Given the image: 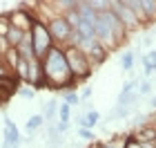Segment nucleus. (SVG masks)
<instances>
[{
    "label": "nucleus",
    "mask_w": 156,
    "mask_h": 148,
    "mask_svg": "<svg viewBox=\"0 0 156 148\" xmlns=\"http://www.w3.org/2000/svg\"><path fill=\"white\" fill-rule=\"evenodd\" d=\"M20 94H23V97H27V99H34L36 90H34V88H20Z\"/></svg>",
    "instance_id": "cd10ccee"
},
{
    "label": "nucleus",
    "mask_w": 156,
    "mask_h": 148,
    "mask_svg": "<svg viewBox=\"0 0 156 148\" xmlns=\"http://www.w3.org/2000/svg\"><path fill=\"white\" fill-rule=\"evenodd\" d=\"M154 146H156V139H154Z\"/></svg>",
    "instance_id": "473e14b6"
},
{
    "label": "nucleus",
    "mask_w": 156,
    "mask_h": 148,
    "mask_svg": "<svg viewBox=\"0 0 156 148\" xmlns=\"http://www.w3.org/2000/svg\"><path fill=\"white\" fill-rule=\"evenodd\" d=\"M78 137H80V139H87V142H91V139H94L96 135L91 132V128H78Z\"/></svg>",
    "instance_id": "b1692460"
},
{
    "label": "nucleus",
    "mask_w": 156,
    "mask_h": 148,
    "mask_svg": "<svg viewBox=\"0 0 156 148\" xmlns=\"http://www.w3.org/2000/svg\"><path fill=\"white\" fill-rule=\"evenodd\" d=\"M65 103L72 108V105H80V97H78L76 92H69L67 97H65Z\"/></svg>",
    "instance_id": "5701e85b"
},
{
    "label": "nucleus",
    "mask_w": 156,
    "mask_h": 148,
    "mask_svg": "<svg viewBox=\"0 0 156 148\" xmlns=\"http://www.w3.org/2000/svg\"><path fill=\"white\" fill-rule=\"evenodd\" d=\"M20 90V81L16 79V74H7V76H0V103L9 101Z\"/></svg>",
    "instance_id": "6e6552de"
},
{
    "label": "nucleus",
    "mask_w": 156,
    "mask_h": 148,
    "mask_svg": "<svg viewBox=\"0 0 156 148\" xmlns=\"http://www.w3.org/2000/svg\"><path fill=\"white\" fill-rule=\"evenodd\" d=\"M25 34H27V32H20V29H16V27H11L9 34H7V40H9V45H11V47H18L20 43H23Z\"/></svg>",
    "instance_id": "2eb2a0df"
},
{
    "label": "nucleus",
    "mask_w": 156,
    "mask_h": 148,
    "mask_svg": "<svg viewBox=\"0 0 156 148\" xmlns=\"http://www.w3.org/2000/svg\"><path fill=\"white\" fill-rule=\"evenodd\" d=\"M2 63L11 70V72H13V70L18 67V63H20V54H18V49H16V47H11L9 52H7V54L2 56Z\"/></svg>",
    "instance_id": "ddd939ff"
},
{
    "label": "nucleus",
    "mask_w": 156,
    "mask_h": 148,
    "mask_svg": "<svg viewBox=\"0 0 156 148\" xmlns=\"http://www.w3.org/2000/svg\"><path fill=\"white\" fill-rule=\"evenodd\" d=\"M65 20L69 23V27H72V29H76V27H78V23H80V13H78V7L65 13Z\"/></svg>",
    "instance_id": "6ab92c4d"
},
{
    "label": "nucleus",
    "mask_w": 156,
    "mask_h": 148,
    "mask_svg": "<svg viewBox=\"0 0 156 148\" xmlns=\"http://www.w3.org/2000/svg\"><path fill=\"white\" fill-rule=\"evenodd\" d=\"M62 49H65V59H67L69 72H72V76H74V83L83 81V79H89L91 76V63L87 59V54L80 52V49L74 47V45H67Z\"/></svg>",
    "instance_id": "7ed1b4c3"
},
{
    "label": "nucleus",
    "mask_w": 156,
    "mask_h": 148,
    "mask_svg": "<svg viewBox=\"0 0 156 148\" xmlns=\"http://www.w3.org/2000/svg\"><path fill=\"white\" fill-rule=\"evenodd\" d=\"M140 5H143V11L150 23L156 20V0H140Z\"/></svg>",
    "instance_id": "dca6fc26"
},
{
    "label": "nucleus",
    "mask_w": 156,
    "mask_h": 148,
    "mask_svg": "<svg viewBox=\"0 0 156 148\" xmlns=\"http://www.w3.org/2000/svg\"><path fill=\"white\" fill-rule=\"evenodd\" d=\"M134 61H136V52H132V49H127V52L120 56V67L125 70V72H129L134 67Z\"/></svg>",
    "instance_id": "f3484780"
},
{
    "label": "nucleus",
    "mask_w": 156,
    "mask_h": 148,
    "mask_svg": "<svg viewBox=\"0 0 156 148\" xmlns=\"http://www.w3.org/2000/svg\"><path fill=\"white\" fill-rule=\"evenodd\" d=\"M7 74H9V67H7L5 63L0 61V76H7Z\"/></svg>",
    "instance_id": "7c9ffc66"
},
{
    "label": "nucleus",
    "mask_w": 156,
    "mask_h": 148,
    "mask_svg": "<svg viewBox=\"0 0 156 148\" xmlns=\"http://www.w3.org/2000/svg\"><path fill=\"white\" fill-rule=\"evenodd\" d=\"M56 110H58V103L56 101H47L45 105H42V117H45L47 121H51V119L56 117Z\"/></svg>",
    "instance_id": "a211bd4d"
},
{
    "label": "nucleus",
    "mask_w": 156,
    "mask_h": 148,
    "mask_svg": "<svg viewBox=\"0 0 156 148\" xmlns=\"http://www.w3.org/2000/svg\"><path fill=\"white\" fill-rule=\"evenodd\" d=\"M94 34H96V40L101 43L105 49H112L120 45L127 36V29L123 27V23L116 18V13L107 9L103 13L96 16V23H94Z\"/></svg>",
    "instance_id": "f03ea898"
},
{
    "label": "nucleus",
    "mask_w": 156,
    "mask_h": 148,
    "mask_svg": "<svg viewBox=\"0 0 156 148\" xmlns=\"http://www.w3.org/2000/svg\"><path fill=\"white\" fill-rule=\"evenodd\" d=\"M11 29V25H9V18H7V13L5 16H0V36H7Z\"/></svg>",
    "instance_id": "4be33fe9"
},
{
    "label": "nucleus",
    "mask_w": 156,
    "mask_h": 148,
    "mask_svg": "<svg viewBox=\"0 0 156 148\" xmlns=\"http://www.w3.org/2000/svg\"><path fill=\"white\" fill-rule=\"evenodd\" d=\"M31 43H34V54H36V59L42 61L49 54V49L54 47V40H51V34L47 29V23H42V20H36V23H34Z\"/></svg>",
    "instance_id": "20e7f679"
},
{
    "label": "nucleus",
    "mask_w": 156,
    "mask_h": 148,
    "mask_svg": "<svg viewBox=\"0 0 156 148\" xmlns=\"http://www.w3.org/2000/svg\"><path fill=\"white\" fill-rule=\"evenodd\" d=\"M107 52H109V49H105V47L96 40V43L87 49V59H89L91 65H98V63H103L105 59H107Z\"/></svg>",
    "instance_id": "9b49d317"
},
{
    "label": "nucleus",
    "mask_w": 156,
    "mask_h": 148,
    "mask_svg": "<svg viewBox=\"0 0 156 148\" xmlns=\"http://www.w3.org/2000/svg\"><path fill=\"white\" fill-rule=\"evenodd\" d=\"M69 115H72V108L67 103H60L58 108V117H60V123H69Z\"/></svg>",
    "instance_id": "aec40b11"
},
{
    "label": "nucleus",
    "mask_w": 156,
    "mask_h": 148,
    "mask_svg": "<svg viewBox=\"0 0 156 148\" xmlns=\"http://www.w3.org/2000/svg\"><path fill=\"white\" fill-rule=\"evenodd\" d=\"M150 105H152V108H156V97L152 99V103H150Z\"/></svg>",
    "instance_id": "2f4dec72"
},
{
    "label": "nucleus",
    "mask_w": 156,
    "mask_h": 148,
    "mask_svg": "<svg viewBox=\"0 0 156 148\" xmlns=\"http://www.w3.org/2000/svg\"><path fill=\"white\" fill-rule=\"evenodd\" d=\"M150 92H152V83L150 81H140L138 83V97L140 94H150Z\"/></svg>",
    "instance_id": "393cba45"
},
{
    "label": "nucleus",
    "mask_w": 156,
    "mask_h": 148,
    "mask_svg": "<svg viewBox=\"0 0 156 148\" xmlns=\"http://www.w3.org/2000/svg\"><path fill=\"white\" fill-rule=\"evenodd\" d=\"M98 119H101L98 110H89L85 117H78V126H80V128H94L98 123Z\"/></svg>",
    "instance_id": "f8f14e48"
},
{
    "label": "nucleus",
    "mask_w": 156,
    "mask_h": 148,
    "mask_svg": "<svg viewBox=\"0 0 156 148\" xmlns=\"http://www.w3.org/2000/svg\"><path fill=\"white\" fill-rule=\"evenodd\" d=\"M134 142H138V144H147V142H154L156 139V128L150 123H145V126H138L136 130H134V135H132Z\"/></svg>",
    "instance_id": "9d476101"
},
{
    "label": "nucleus",
    "mask_w": 156,
    "mask_h": 148,
    "mask_svg": "<svg viewBox=\"0 0 156 148\" xmlns=\"http://www.w3.org/2000/svg\"><path fill=\"white\" fill-rule=\"evenodd\" d=\"M89 97H91V88L87 85V88H85V90H83V92H80V101H83V99H85V101H87V99H89Z\"/></svg>",
    "instance_id": "c756f323"
},
{
    "label": "nucleus",
    "mask_w": 156,
    "mask_h": 148,
    "mask_svg": "<svg viewBox=\"0 0 156 148\" xmlns=\"http://www.w3.org/2000/svg\"><path fill=\"white\" fill-rule=\"evenodd\" d=\"M42 63V74H45V85L54 90H67L74 85V76L69 72L65 49L54 45L49 49V54L40 61Z\"/></svg>",
    "instance_id": "f257e3e1"
},
{
    "label": "nucleus",
    "mask_w": 156,
    "mask_h": 148,
    "mask_svg": "<svg viewBox=\"0 0 156 148\" xmlns=\"http://www.w3.org/2000/svg\"><path fill=\"white\" fill-rule=\"evenodd\" d=\"M109 9L116 13V18L120 20V23H123V27H125L127 32H129V29H136V27H140L138 18L134 16V11L129 9V7H127V2H125V0H114Z\"/></svg>",
    "instance_id": "423d86ee"
},
{
    "label": "nucleus",
    "mask_w": 156,
    "mask_h": 148,
    "mask_svg": "<svg viewBox=\"0 0 156 148\" xmlns=\"http://www.w3.org/2000/svg\"><path fill=\"white\" fill-rule=\"evenodd\" d=\"M9 49H11V45H9V40H7V36H0V56H5Z\"/></svg>",
    "instance_id": "a878e982"
},
{
    "label": "nucleus",
    "mask_w": 156,
    "mask_h": 148,
    "mask_svg": "<svg viewBox=\"0 0 156 148\" xmlns=\"http://www.w3.org/2000/svg\"><path fill=\"white\" fill-rule=\"evenodd\" d=\"M47 29H49V34H51V40L54 43H60L58 47H67L69 45V38H72V27H69V23L65 20V16H51L47 20Z\"/></svg>",
    "instance_id": "39448f33"
},
{
    "label": "nucleus",
    "mask_w": 156,
    "mask_h": 148,
    "mask_svg": "<svg viewBox=\"0 0 156 148\" xmlns=\"http://www.w3.org/2000/svg\"><path fill=\"white\" fill-rule=\"evenodd\" d=\"M125 148H143V146H140L138 142H134L132 137H127V139H125Z\"/></svg>",
    "instance_id": "c85d7f7f"
},
{
    "label": "nucleus",
    "mask_w": 156,
    "mask_h": 148,
    "mask_svg": "<svg viewBox=\"0 0 156 148\" xmlns=\"http://www.w3.org/2000/svg\"><path fill=\"white\" fill-rule=\"evenodd\" d=\"M7 18H9V25L20 29V32H31L34 23H36V18H34L27 9H13V11L7 13Z\"/></svg>",
    "instance_id": "0eeeda50"
},
{
    "label": "nucleus",
    "mask_w": 156,
    "mask_h": 148,
    "mask_svg": "<svg viewBox=\"0 0 156 148\" xmlns=\"http://www.w3.org/2000/svg\"><path fill=\"white\" fill-rule=\"evenodd\" d=\"M42 123H45V117H42V115H36V117H31L29 121H27V130H36V128H40Z\"/></svg>",
    "instance_id": "412c9836"
},
{
    "label": "nucleus",
    "mask_w": 156,
    "mask_h": 148,
    "mask_svg": "<svg viewBox=\"0 0 156 148\" xmlns=\"http://www.w3.org/2000/svg\"><path fill=\"white\" fill-rule=\"evenodd\" d=\"M96 148H125V139L123 142H105V144L96 146Z\"/></svg>",
    "instance_id": "bb28decb"
},
{
    "label": "nucleus",
    "mask_w": 156,
    "mask_h": 148,
    "mask_svg": "<svg viewBox=\"0 0 156 148\" xmlns=\"http://www.w3.org/2000/svg\"><path fill=\"white\" fill-rule=\"evenodd\" d=\"M13 74H16V79H18V81H25V83H27V79H29V61L20 59L18 67L13 70Z\"/></svg>",
    "instance_id": "4468645a"
},
{
    "label": "nucleus",
    "mask_w": 156,
    "mask_h": 148,
    "mask_svg": "<svg viewBox=\"0 0 156 148\" xmlns=\"http://www.w3.org/2000/svg\"><path fill=\"white\" fill-rule=\"evenodd\" d=\"M20 146V135H18V128L11 119L5 117V146L2 148H18Z\"/></svg>",
    "instance_id": "1a4fd4ad"
}]
</instances>
